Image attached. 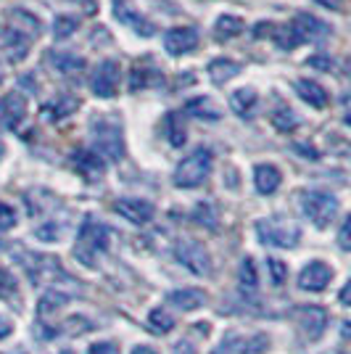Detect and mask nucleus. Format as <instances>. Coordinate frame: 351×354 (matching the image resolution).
Here are the masks:
<instances>
[{
    "mask_svg": "<svg viewBox=\"0 0 351 354\" xmlns=\"http://www.w3.org/2000/svg\"><path fill=\"white\" fill-rule=\"evenodd\" d=\"M21 265L27 270L32 283H53L56 278L61 281H69V275L61 270L59 259L53 257H43V254H30V257H21Z\"/></svg>",
    "mask_w": 351,
    "mask_h": 354,
    "instance_id": "5",
    "label": "nucleus"
},
{
    "mask_svg": "<svg viewBox=\"0 0 351 354\" xmlns=\"http://www.w3.org/2000/svg\"><path fill=\"white\" fill-rule=\"evenodd\" d=\"M3 151H6V148H3V140H0V156H3Z\"/></svg>",
    "mask_w": 351,
    "mask_h": 354,
    "instance_id": "47",
    "label": "nucleus"
},
{
    "mask_svg": "<svg viewBox=\"0 0 351 354\" xmlns=\"http://www.w3.org/2000/svg\"><path fill=\"white\" fill-rule=\"evenodd\" d=\"M148 325L156 330V333H167V330H172V325H175V317L169 315L167 310H151L148 315Z\"/></svg>",
    "mask_w": 351,
    "mask_h": 354,
    "instance_id": "31",
    "label": "nucleus"
},
{
    "mask_svg": "<svg viewBox=\"0 0 351 354\" xmlns=\"http://www.w3.org/2000/svg\"><path fill=\"white\" fill-rule=\"evenodd\" d=\"M151 85H161V72L156 69H143V66H135L130 74V90L137 93V90H146Z\"/></svg>",
    "mask_w": 351,
    "mask_h": 354,
    "instance_id": "23",
    "label": "nucleus"
},
{
    "mask_svg": "<svg viewBox=\"0 0 351 354\" xmlns=\"http://www.w3.org/2000/svg\"><path fill=\"white\" fill-rule=\"evenodd\" d=\"M175 354H196V352H193L188 344H177V352Z\"/></svg>",
    "mask_w": 351,
    "mask_h": 354,
    "instance_id": "45",
    "label": "nucleus"
},
{
    "mask_svg": "<svg viewBox=\"0 0 351 354\" xmlns=\"http://www.w3.org/2000/svg\"><path fill=\"white\" fill-rule=\"evenodd\" d=\"M333 281V270L325 265V262H309L304 270H301V275H298V286L304 288V291H325L328 288V283Z\"/></svg>",
    "mask_w": 351,
    "mask_h": 354,
    "instance_id": "12",
    "label": "nucleus"
},
{
    "mask_svg": "<svg viewBox=\"0 0 351 354\" xmlns=\"http://www.w3.org/2000/svg\"><path fill=\"white\" fill-rule=\"evenodd\" d=\"M211 151L209 148H196L191 156H185L175 169L177 188H198L211 172Z\"/></svg>",
    "mask_w": 351,
    "mask_h": 354,
    "instance_id": "2",
    "label": "nucleus"
},
{
    "mask_svg": "<svg viewBox=\"0 0 351 354\" xmlns=\"http://www.w3.org/2000/svg\"><path fill=\"white\" fill-rule=\"evenodd\" d=\"M132 354H156V349H151V346H135Z\"/></svg>",
    "mask_w": 351,
    "mask_h": 354,
    "instance_id": "46",
    "label": "nucleus"
},
{
    "mask_svg": "<svg viewBox=\"0 0 351 354\" xmlns=\"http://www.w3.org/2000/svg\"><path fill=\"white\" fill-rule=\"evenodd\" d=\"M298 323L304 328V333H307L312 341H317L325 333V328H328V312L322 310L320 304H309V307H301L298 310Z\"/></svg>",
    "mask_w": 351,
    "mask_h": 354,
    "instance_id": "14",
    "label": "nucleus"
},
{
    "mask_svg": "<svg viewBox=\"0 0 351 354\" xmlns=\"http://www.w3.org/2000/svg\"><path fill=\"white\" fill-rule=\"evenodd\" d=\"M296 90H298V95L309 106H314V109H325L328 106V90L322 88L320 82H314V80H298Z\"/></svg>",
    "mask_w": 351,
    "mask_h": 354,
    "instance_id": "19",
    "label": "nucleus"
},
{
    "mask_svg": "<svg viewBox=\"0 0 351 354\" xmlns=\"http://www.w3.org/2000/svg\"><path fill=\"white\" fill-rule=\"evenodd\" d=\"M114 14H117V19L122 21V24H130L137 35H143V37H151V35H153V24H151V21H146L140 14H135L130 6L117 3V11H114Z\"/></svg>",
    "mask_w": 351,
    "mask_h": 354,
    "instance_id": "20",
    "label": "nucleus"
},
{
    "mask_svg": "<svg viewBox=\"0 0 351 354\" xmlns=\"http://www.w3.org/2000/svg\"><path fill=\"white\" fill-rule=\"evenodd\" d=\"M93 148L101 159L119 162L124 156V143H122V130L117 122H95L93 124Z\"/></svg>",
    "mask_w": 351,
    "mask_h": 354,
    "instance_id": "4",
    "label": "nucleus"
},
{
    "mask_svg": "<svg viewBox=\"0 0 351 354\" xmlns=\"http://www.w3.org/2000/svg\"><path fill=\"white\" fill-rule=\"evenodd\" d=\"M108 241H111L108 227H106L103 222L88 217V220L82 222L79 233H77L74 257H77L82 265L93 267L95 262H98V257H101V254H106V249H108Z\"/></svg>",
    "mask_w": 351,
    "mask_h": 354,
    "instance_id": "1",
    "label": "nucleus"
},
{
    "mask_svg": "<svg viewBox=\"0 0 351 354\" xmlns=\"http://www.w3.org/2000/svg\"><path fill=\"white\" fill-rule=\"evenodd\" d=\"M349 230H351V220H343V225H341V236H338V241H341V249H351Z\"/></svg>",
    "mask_w": 351,
    "mask_h": 354,
    "instance_id": "40",
    "label": "nucleus"
},
{
    "mask_svg": "<svg viewBox=\"0 0 351 354\" xmlns=\"http://www.w3.org/2000/svg\"><path fill=\"white\" fill-rule=\"evenodd\" d=\"M267 346H269L267 336H254V339L243 346V354H264L267 352Z\"/></svg>",
    "mask_w": 351,
    "mask_h": 354,
    "instance_id": "37",
    "label": "nucleus"
},
{
    "mask_svg": "<svg viewBox=\"0 0 351 354\" xmlns=\"http://www.w3.org/2000/svg\"><path fill=\"white\" fill-rule=\"evenodd\" d=\"M164 45L172 56H182V53H191L198 45V32L193 27H175L164 35Z\"/></svg>",
    "mask_w": 351,
    "mask_h": 354,
    "instance_id": "13",
    "label": "nucleus"
},
{
    "mask_svg": "<svg viewBox=\"0 0 351 354\" xmlns=\"http://www.w3.org/2000/svg\"><path fill=\"white\" fill-rule=\"evenodd\" d=\"M8 333H11V323H6V320L0 317V339H6Z\"/></svg>",
    "mask_w": 351,
    "mask_h": 354,
    "instance_id": "42",
    "label": "nucleus"
},
{
    "mask_svg": "<svg viewBox=\"0 0 351 354\" xmlns=\"http://www.w3.org/2000/svg\"><path fill=\"white\" fill-rule=\"evenodd\" d=\"M74 109H77V101L74 98H61V101H56V104H45L43 106V114H45V119H64L66 114H72Z\"/></svg>",
    "mask_w": 351,
    "mask_h": 354,
    "instance_id": "27",
    "label": "nucleus"
},
{
    "mask_svg": "<svg viewBox=\"0 0 351 354\" xmlns=\"http://www.w3.org/2000/svg\"><path fill=\"white\" fill-rule=\"evenodd\" d=\"M280 169L278 167H272V164H259L256 169H254V183H256V191L264 193V196H269V193H275L280 188Z\"/></svg>",
    "mask_w": 351,
    "mask_h": 354,
    "instance_id": "18",
    "label": "nucleus"
},
{
    "mask_svg": "<svg viewBox=\"0 0 351 354\" xmlns=\"http://www.w3.org/2000/svg\"><path fill=\"white\" fill-rule=\"evenodd\" d=\"M74 30H77V19H72V16H59L56 24H53V35H56L59 40L69 37Z\"/></svg>",
    "mask_w": 351,
    "mask_h": 354,
    "instance_id": "34",
    "label": "nucleus"
},
{
    "mask_svg": "<svg viewBox=\"0 0 351 354\" xmlns=\"http://www.w3.org/2000/svg\"><path fill=\"white\" fill-rule=\"evenodd\" d=\"M256 233H259V241L267 243V246H278V249H293L301 238V230L298 225H293L288 220H280V217H272V220H262L256 225Z\"/></svg>",
    "mask_w": 351,
    "mask_h": 354,
    "instance_id": "3",
    "label": "nucleus"
},
{
    "mask_svg": "<svg viewBox=\"0 0 351 354\" xmlns=\"http://www.w3.org/2000/svg\"><path fill=\"white\" fill-rule=\"evenodd\" d=\"M119 88V64L117 61H103L98 72L93 74V93L98 98H111L117 95Z\"/></svg>",
    "mask_w": 351,
    "mask_h": 354,
    "instance_id": "10",
    "label": "nucleus"
},
{
    "mask_svg": "<svg viewBox=\"0 0 351 354\" xmlns=\"http://www.w3.org/2000/svg\"><path fill=\"white\" fill-rule=\"evenodd\" d=\"M72 162L77 167V172L85 177V180H98L103 175V169H106V162H103L95 151H77L72 156Z\"/></svg>",
    "mask_w": 351,
    "mask_h": 354,
    "instance_id": "16",
    "label": "nucleus"
},
{
    "mask_svg": "<svg viewBox=\"0 0 351 354\" xmlns=\"http://www.w3.org/2000/svg\"><path fill=\"white\" fill-rule=\"evenodd\" d=\"M272 124L278 127L280 133H291V130L298 127V119H296V114H293L288 106H280L278 111L272 114Z\"/></svg>",
    "mask_w": 351,
    "mask_h": 354,
    "instance_id": "28",
    "label": "nucleus"
},
{
    "mask_svg": "<svg viewBox=\"0 0 351 354\" xmlns=\"http://www.w3.org/2000/svg\"><path fill=\"white\" fill-rule=\"evenodd\" d=\"M16 225V212L8 204L0 201V230H11Z\"/></svg>",
    "mask_w": 351,
    "mask_h": 354,
    "instance_id": "36",
    "label": "nucleus"
},
{
    "mask_svg": "<svg viewBox=\"0 0 351 354\" xmlns=\"http://www.w3.org/2000/svg\"><path fill=\"white\" fill-rule=\"evenodd\" d=\"M293 32L298 35V40L301 43H307V40H322V37H328V32L330 27L320 21L317 16H309V14H298L296 19L291 21Z\"/></svg>",
    "mask_w": 351,
    "mask_h": 354,
    "instance_id": "15",
    "label": "nucleus"
},
{
    "mask_svg": "<svg viewBox=\"0 0 351 354\" xmlns=\"http://www.w3.org/2000/svg\"><path fill=\"white\" fill-rule=\"evenodd\" d=\"M167 135H169V143L172 146H182L185 143V122L177 111L167 114Z\"/></svg>",
    "mask_w": 351,
    "mask_h": 354,
    "instance_id": "26",
    "label": "nucleus"
},
{
    "mask_svg": "<svg viewBox=\"0 0 351 354\" xmlns=\"http://www.w3.org/2000/svg\"><path fill=\"white\" fill-rule=\"evenodd\" d=\"M88 354H119V346L117 344H111V341H98V344L90 346Z\"/></svg>",
    "mask_w": 351,
    "mask_h": 354,
    "instance_id": "39",
    "label": "nucleus"
},
{
    "mask_svg": "<svg viewBox=\"0 0 351 354\" xmlns=\"http://www.w3.org/2000/svg\"><path fill=\"white\" fill-rule=\"evenodd\" d=\"M309 66H317V69H333V61L325 59V56H314V59H309Z\"/></svg>",
    "mask_w": 351,
    "mask_h": 354,
    "instance_id": "41",
    "label": "nucleus"
},
{
    "mask_svg": "<svg viewBox=\"0 0 351 354\" xmlns=\"http://www.w3.org/2000/svg\"><path fill=\"white\" fill-rule=\"evenodd\" d=\"M175 254H177V259L188 267L191 272H196V275H211V257H209V251H206L201 243L185 241V243L177 246Z\"/></svg>",
    "mask_w": 351,
    "mask_h": 354,
    "instance_id": "8",
    "label": "nucleus"
},
{
    "mask_svg": "<svg viewBox=\"0 0 351 354\" xmlns=\"http://www.w3.org/2000/svg\"><path fill=\"white\" fill-rule=\"evenodd\" d=\"M188 114H193V117H206V119L220 117V111L214 109V104L209 98H196V101H191L188 104Z\"/></svg>",
    "mask_w": 351,
    "mask_h": 354,
    "instance_id": "32",
    "label": "nucleus"
},
{
    "mask_svg": "<svg viewBox=\"0 0 351 354\" xmlns=\"http://www.w3.org/2000/svg\"><path fill=\"white\" fill-rule=\"evenodd\" d=\"M11 296H16V278L6 267H0V299H11Z\"/></svg>",
    "mask_w": 351,
    "mask_h": 354,
    "instance_id": "35",
    "label": "nucleus"
},
{
    "mask_svg": "<svg viewBox=\"0 0 351 354\" xmlns=\"http://www.w3.org/2000/svg\"><path fill=\"white\" fill-rule=\"evenodd\" d=\"M27 117V101L21 93H8L0 98V124L8 127V130H16Z\"/></svg>",
    "mask_w": 351,
    "mask_h": 354,
    "instance_id": "9",
    "label": "nucleus"
},
{
    "mask_svg": "<svg viewBox=\"0 0 351 354\" xmlns=\"http://www.w3.org/2000/svg\"><path fill=\"white\" fill-rule=\"evenodd\" d=\"M114 212L122 214L124 220L135 222V225H146L153 220V204L146 198H119L114 204Z\"/></svg>",
    "mask_w": 351,
    "mask_h": 354,
    "instance_id": "11",
    "label": "nucleus"
},
{
    "mask_svg": "<svg viewBox=\"0 0 351 354\" xmlns=\"http://www.w3.org/2000/svg\"><path fill=\"white\" fill-rule=\"evenodd\" d=\"M349 299H351V283H346V286H343V291H341V301H343V304H349Z\"/></svg>",
    "mask_w": 351,
    "mask_h": 354,
    "instance_id": "44",
    "label": "nucleus"
},
{
    "mask_svg": "<svg viewBox=\"0 0 351 354\" xmlns=\"http://www.w3.org/2000/svg\"><path fill=\"white\" fill-rule=\"evenodd\" d=\"M66 301H69V296L61 294L59 288H50V291L40 299V304H37V315H40V317H48L50 312L59 310V307H64Z\"/></svg>",
    "mask_w": 351,
    "mask_h": 354,
    "instance_id": "24",
    "label": "nucleus"
},
{
    "mask_svg": "<svg viewBox=\"0 0 351 354\" xmlns=\"http://www.w3.org/2000/svg\"><path fill=\"white\" fill-rule=\"evenodd\" d=\"M272 37H275V43H278L283 50H293L296 45H301V40H298V35L293 32L291 24H283L278 30H272Z\"/></svg>",
    "mask_w": 351,
    "mask_h": 354,
    "instance_id": "29",
    "label": "nucleus"
},
{
    "mask_svg": "<svg viewBox=\"0 0 351 354\" xmlns=\"http://www.w3.org/2000/svg\"><path fill=\"white\" fill-rule=\"evenodd\" d=\"M304 212H307V217L314 222L317 227H328L330 222L336 220L338 201L330 193H320V191L307 193V196H304Z\"/></svg>",
    "mask_w": 351,
    "mask_h": 354,
    "instance_id": "6",
    "label": "nucleus"
},
{
    "mask_svg": "<svg viewBox=\"0 0 351 354\" xmlns=\"http://www.w3.org/2000/svg\"><path fill=\"white\" fill-rule=\"evenodd\" d=\"M240 288L243 291H254L256 288V267H254V259H243V265H240Z\"/></svg>",
    "mask_w": 351,
    "mask_h": 354,
    "instance_id": "33",
    "label": "nucleus"
},
{
    "mask_svg": "<svg viewBox=\"0 0 351 354\" xmlns=\"http://www.w3.org/2000/svg\"><path fill=\"white\" fill-rule=\"evenodd\" d=\"M243 30H246V24H243V19H238V16H222L220 21H217V37H220V40L238 37Z\"/></svg>",
    "mask_w": 351,
    "mask_h": 354,
    "instance_id": "25",
    "label": "nucleus"
},
{
    "mask_svg": "<svg viewBox=\"0 0 351 354\" xmlns=\"http://www.w3.org/2000/svg\"><path fill=\"white\" fill-rule=\"evenodd\" d=\"M269 272H272L275 286H283V283H285V275H288V267L283 265L280 259H269Z\"/></svg>",
    "mask_w": 351,
    "mask_h": 354,
    "instance_id": "38",
    "label": "nucleus"
},
{
    "mask_svg": "<svg viewBox=\"0 0 351 354\" xmlns=\"http://www.w3.org/2000/svg\"><path fill=\"white\" fill-rule=\"evenodd\" d=\"M256 104H259V98H256V93L249 88L235 90L233 98H230V106H233V111L238 114V117H254Z\"/></svg>",
    "mask_w": 351,
    "mask_h": 354,
    "instance_id": "21",
    "label": "nucleus"
},
{
    "mask_svg": "<svg viewBox=\"0 0 351 354\" xmlns=\"http://www.w3.org/2000/svg\"><path fill=\"white\" fill-rule=\"evenodd\" d=\"M53 66H56L61 74H74V72H79V69H85V61L77 59V56H69V53H56V56H53Z\"/></svg>",
    "mask_w": 351,
    "mask_h": 354,
    "instance_id": "30",
    "label": "nucleus"
},
{
    "mask_svg": "<svg viewBox=\"0 0 351 354\" xmlns=\"http://www.w3.org/2000/svg\"><path fill=\"white\" fill-rule=\"evenodd\" d=\"M169 304H175L177 310L182 312H193L206 304V294L201 288H180V291L169 294Z\"/></svg>",
    "mask_w": 351,
    "mask_h": 354,
    "instance_id": "17",
    "label": "nucleus"
},
{
    "mask_svg": "<svg viewBox=\"0 0 351 354\" xmlns=\"http://www.w3.org/2000/svg\"><path fill=\"white\" fill-rule=\"evenodd\" d=\"M32 37H37V30H21V27H0V50L11 61H21L30 50Z\"/></svg>",
    "mask_w": 351,
    "mask_h": 354,
    "instance_id": "7",
    "label": "nucleus"
},
{
    "mask_svg": "<svg viewBox=\"0 0 351 354\" xmlns=\"http://www.w3.org/2000/svg\"><path fill=\"white\" fill-rule=\"evenodd\" d=\"M317 3H322V6H328V8H341L343 6V0H317Z\"/></svg>",
    "mask_w": 351,
    "mask_h": 354,
    "instance_id": "43",
    "label": "nucleus"
},
{
    "mask_svg": "<svg viewBox=\"0 0 351 354\" xmlns=\"http://www.w3.org/2000/svg\"><path fill=\"white\" fill-rule=\"evenodd\" d=\"M240 72V64L238 61H230V59H217L209 64V77L222 85V82H227V80H233L235 74Z\"/></svg>",
    "mask_w": 351,
    "mask_h": 354,
    "instance_id": "22",
    "label": "nucleus"
}]
</instances>
